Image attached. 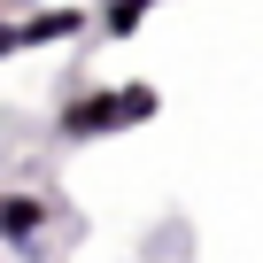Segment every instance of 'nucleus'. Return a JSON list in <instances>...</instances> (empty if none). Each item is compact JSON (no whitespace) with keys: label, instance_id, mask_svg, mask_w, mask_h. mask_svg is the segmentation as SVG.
<instances>
[{"label":"nucleus","instance_id":"1","mask_svg":"<svg viewBox=\"0 0 263 263\" xmlns=\"http://www.w3.org/2000/svg\"><path fill=\"white\" fill-rule=\"evenodd\" d=\"M116 132H124L116 85H78V93L54 108V140H62V147H93V140H116Z\"/></svg>","mask_w":263,"mask_h":263},{"label":"nucleus","instance_id":"2","mask_svg":"<svg viewBox=\"0 0 263 263\" xmlns=\"http://www.w3.org/2000/svg\"><path fill=\"white\" fill-rule=\"evenodd\" d=\"M8 31H16V54H39V47H70V39H85V31H93V16L62 0V8H24Z\"/></svg>","mask_w":263,"mask_h":263},{"label":"nucleus","instance_id":"3","mask_svg":"<svg viewBox=\"0 0 263 263\" xmlns=\"http://www.w3.org/2000/svg\"><path fill=\"white\" fill-rule=\"evenodd\" d=\"M47 224H54V201L47 194H0V240H8L16 255H39Z\"/></svg>","mask_w":263,"mask_h":263},{"label":"nucleus","instance_id":"4","mask_svg":"<svg viewBox=\"0 0 263 263\" xmlns=\"http://www.w3.org/2000/svg\"><path fill=\"white\" fill-rule=\"evenodd\" d=\"M101 39H140V24L155 16V0H101V8H85Z\"/></svg>","mask_w":263,"mask_h":263},{"label":"nucleus","instance_id":"5","mask_svg":"<svg viewBox=\"0 0 263 263\" xmlns=\"http://www.w3.org/2000/svg\"><path fill=\"white\" fill-rule=\"evenodd\" d=\"M116 108H124V132L155 124V116H163V93H155V78H124V85H116Z\"/></svg>","mask_w":263,"mask_h":263},{"label":"nucleus","instance_id":"6","mask_svg":"<svg viewBox=\"0 0 263 263\" xmlns=\"http://www.w3.org/2000/svg\"><path fill=\"white\" fill-rule=\"evenodd\" d=\"M8 24H16V16H8V8H0V62H8V54H16V31H8Z\"/></svg>","mask_w":263,"mask_h":263},{"label":"nucleus","instance_id":"7","mask_svg":"<svg viewBox=\"0 0 263 263\" xmlns=\"http://www.w3.org/2000/svg\"><path fill=\"white\" fill-rule=\"evenodd\" d=\"M0 194H8V186H0Z\"/></svg>","mask_w":263,"mask_h":263}]
</instances>
